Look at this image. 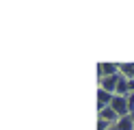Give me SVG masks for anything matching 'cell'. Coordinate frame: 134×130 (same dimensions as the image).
<instances>
[{"label": "cell", "mask_w": 134, "mask_h": 130, "mask_svg": "<svg viewBox=\"0 0 134 130\" xmlns=\"http://www.w3.org/2000/svg\"><path fill=\"white\" fill-rule=\"evenodd\" d=\"M97 119H106V121H110V124L115 126V124H117V121H119L121 117H119V113H117L113 106H106V108H102V111H99Z\"/></svg>", "instance_id": "5"}, {"label": "cell", "mask_w": 134, "mask_h": 130, "mask_svg": "<svg viewBox=\"0 0 134 130\" xmlns=\"http://www.w3.org/2000/svg\"><path fill=\"white\" fill-rule=\"evenodd\" d=\"M119 78H121V74H117V76H106V78H99V89H106L108 93H117V85H119Z\"/></svg>", "instance_id": "1"}, {"label": "cell", "mask_w": 134, "mask_h": 130, "mask_svg": "<svg viewBox=\"0 0 134 130\" xmlns=\"http://www.w3.org/2000/svg\"><path fill=\"white\" fill-rule=\"evenodd\" d=\"M113 130H134V119H132L130 115H125V117H121V119L113 126Z\"/></svg>", "instance_id": "6"}, {"label": "cell", "mask_w": 134, "mask_h": 130, "mask_svg": "<svg viewBox=\"0 0 134 130\" xmlns=\"http://www.w3.org/2000/svg\"><path fill=\"white\" fill-rule=\"evenodd\" d=\"M130 93H134V78H130Z\"/></svg>", "instance_id": "8"}, {"label": "cell", "mask_w": 134, "mask_h": 130, "mask_svg": "<svg viewBox=\"0 0 134 130\" xmlns=\"http://www.w3.org/2000/svg\"><path fill=\"white\" fill-rule=\"evenodd\" d=\"M110 106L119 113V117H125V115H130V106H128V98H123V95H115L113 102H110Z\"/></svg>", "instance_id": "2"}, {"label": "cell", "mask_w": 134, "mask_h": 130, "mask_svg": "<svg viewBox=\"0 0 134 130\" xmlns=\"http://www.w3.org/2000/svg\"><path fill=\"white\" fill-rule=\"evenodd\" d=\"M119 74V63H99L97 65V80L106 76H117Z\"/></svg>", "instance_id": "3"}, {"label": "cell", "mask_w": 134, "mask_h": 130, "mask_svg": "<svg viewBox=\"0 0 134 130\" xmlns=\"http://www.w3.org/2000/svg\"><path fill=\"white\" fill-rule=\"evenodd\" d=\"M113 98H115L113 93H108L106 89H99V87H97V111H102V108H106V106H110Z\"/></svg>", "instance_id": "4"}, {"label": "cell", "mask_w": 134, "mask_h": 130, "mask_svg": "<svg viewBox=\"0 0 134 130\" xmlns=\"http://www.w3.org/2000/svg\"><path fill=\"white\" fill-rule=\"evenodd\" d=\"M97 130H113V124L106 119H97Z\"/></svg>", "instance_id": "7"}]
</instances>
